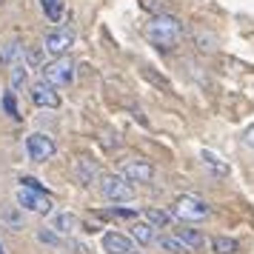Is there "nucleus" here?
Instances as JSON below:
<instances>
[{
	"instance_id": "nucleus-1",
	"label": "nucleus",
	"mask_w": 254,
	"mask_h": 254,
	"mask_svg": "<svg viewBox=\"0 0 254 254\" xmlns=\"http://www.w3.org/2000/svg\"><path fill=\"white\" fill-rule=\"evenodd\" d=\"M146 37H149L151 46L157 49H174L183 40V23L174 17V14H154L146 26Z\"/></svg>"
},
{
	"instance_id": "nucleus-2",
	"label": "nucleus",
	"mask_w": 254,
	"mask_h": 254,
	"mask_svg": "<svg viewBox=\"0 0 254 254\" xmlns=\"http://www.w3.org/2000/svg\"><path fill=\"white\" fill-rule=\"evenodd\" d=\"M100 191L109 203H128L134 200V183H128L123 174H103L100 177Z\"/></svg>"
},
{
	"instance_id": "nucleus-3",
	"label": "nucleus",
	"mask_w": 254,
	"mask_h": 254,
	"mask_svg": "<svg viewBox=\"0 0 254 254\" xmlns=\"http://www.w3.org/2000/svg\"><path fill=\"white\" fill-rule=\"evenodd\" d=\"M14 200H17V208H23V211H35V214H52V197L46 191H40V189H29V186H20L17 191H14Z\"/></svg>"
},
{
	"instance_id": "nucleus-4",
	"label": "nucleus",
	"mask_w": 254,
	"mask_h": 254,
	"mask_svg": "<svg viewBox=\"0 0 254 254\" xmlns=\"http://www.w3.org/2000/svg\"><path fill=\"white\" fill-rule=\"evenodd\" d=\"M174 214L180 220H189V223H197V220H206L211 214V208H208L206 200H200L197 194H180L174 200Z\"/></svg>"
},
{
	"instance_id": "nucleus-5",
	"label": "nucleus",
	"mask_w": 254,
	"mask_h": 254,
	"mask_svg": "<svg viewBox=\"0 0 254 254\" xmlns=\"http://www.w3.org/2000/svg\"><path fill=\"white\" fill-rule=\"evenodd\" d=\"M43 80L52 86H71L74 83V63L69 58H55L43 66Z\"/></svg>"
},
{
	"instance_id": "nucleus-6",
	"label": "nucleus",
	"mask_w": 254,
	"mask_h": 254,
	"mask_svg": "<svg viewBox=\"0 0 254 254\" xmlns=\"http://www.w3.org/2000/svg\"><path fill=\"white\" fill-rule=\"evenodd\" d=\"M55 151H58L55 140L49 137V134H43V131H35V134L26 137V154H29V160L46 163V160L55 157Z\"/></svg>"
},
{
	"instance_id": "nucleus-7",
	"label": "nucleus",
	"mask_w": 254,
	"mask_h": 254,
	"mask_svg": "<svg viewBox=\"0 0 254 254\" xmlns=\"http://www.w3.org/2000/svg\"><path fill=\"white\" fill-rule=\"evenodd\" d=\"M71 46H74V32L71 29H63V26L52 29L46 35V40H43V49H46L52 58H63Z\"/></svg>"
},
{
	"instance_id": "nucleus-8",
	"label": "nucleus",
	"mask_w": 254,
	"mask_h": 254,
	"mask_svg": "<svg viewBox=\"0 0 254 254\" xmlns=\"http://www.w3.org/2000/svg\"><path fill=\"white\" fill-rule=\"evenodd\" d=\"M29 97H32V103L40 106V109H58V106H60L58 86H52L49 80L32 83V86H29Z\"/></svg>"
},
{
	"instance_id": "nucleus-9",
	"label": "nucleus",
	"mask_w": 254,
	"mask_h": 254,
	"mask_svg": "<svg viewBox=\"0 0 254 254\" xmlns=\"http://www.w3.org/2000/svg\"><path fill=\"white\" fill-rule=\"evenodd\" d=\"M120 174L126 177L128 183H151L154 180V166L149 160H128Z\"/></svg>"
},
{
	"instance_id": "nucleus-10",
	"label": "nucleus",
	"mask_w": 254,
	"mask_h": 254,
	"mask_svg": "<svg viewBox=\"0 0 254 254\" xmlns=\"http://www.w3.org/2000/svg\"><path fill=\"white\" fill-rule=\"evenodd\" d=\"M74 177H77V183L80 186H94L97 180H100V166H97V160H92V157H77L74 160Z\"/></svg>"
},
{
	"instance_id": "nucleus-11",
	"label": "nucleus",
	"mask_w": 254,
	"mask_h": 254,
	"mask_svg": "<svg viewBox=\"0 0 254 254\" xmlns=\"http://www.w3.org/2000/svg\"><path fill=\"white\" fill-rule=\"evenodd\" d=\"M100 246H103L106 254H131L134 252L131 240H128L126 234H120V231H106L103 240H100Z\"/></svg>"
},
{
	"instance_id": "nucleus-12",
	"label": "nucleus",
	"mask_w": 254,
	"mask_h": 254,
	"mask_svg": "<svg viewBox=\"0 0 254 254\" xmlns=\"http://www.w3.org/2000/svg\"><path fill=\"white\" fill-rule=\"evenodd\" d=\"M200 160H203V166H206V169L214 174V177H229V163L223 160L220 154L203 149V151H200Z\"/></svg>"
},
{
	"instance_id": "nucleus-13",
	"label": "nucleus",
	"mask_w": 254,
	"mask_h": 254,
	"mask_svg": "<svg viewBox=\"0 0 254 254\" xmlns=\"http://www.w3.org/2000/svg\"><path fill=\"white\" fill-rule=\"evenodd\" d=\"M49 226L58 231V234H71V231L80 226V220H77V214H74V211H58V214L52 217V223H49Z\"/></svg>"
},
{
	"instance_id": "nucleus-14",
	"label": "nucleus",
	"mask_w": 254,
	"mask_h": 254,
	"mask_svg": "<svg viewBox=\"0 0 254 254\" xmlns=\"http://www.w3.org/2000/svg\"><path fill=\"white\" fill-rule=\"evenodd\" d=\"M9 83H12L14 92H20L26 83H29V66H26V60H14L12 66H9Z\"/></svg>"
},
{
	"instance_id": "nucleus-15",
	"label": "nucleus",
	"mask_w": 254,
	"mask_h": 254,
	"mask_svg": "<svg viewBox=\"0 0 254 254\" xmlns=\"http://www.w3.org/2000/svg\"><path fill=\"white\" fill-rule=\"evenodd\" d=\"M157 246H160L163 252H169V254H189V252H191V249L177 237V234H163L160 240H157Z\"/></svg>"
},
{
	"instance_id": "nucleus-16",
	"label": "nucleus",
	"mask_w": 254,
	"mask_h": 254,
	"mask_svg": "<svg viewBox=\"0 0 254 254\" xmlns=\"http://www.w3.org/2000/svg\"><path fill=\"white\" fill-rule=\"evenodd\" d=\"M131 237H134L140 246H149V243L157 240V237H154V226H151V223H146V220H140V223H134V226H131Z\"/></svg>"
},
{
	"instance_id": "nucleus-17",
	"label": "nucleus",
	"mask_w": 254,
	"mask_h": 254,
	"mask_svg": "<svg viewBox=\"0 0 254 254\" xmlns=\"http://www.w3.org/2000/svg\"><path fill=\"white\" fill-rule=\"evenodd\" d=\"M40 9H43L49 23H60L63 20V12H66L63 0H40Z\"/></svg>"
},
{
	"instance_id": "nucleus-18",
	"label": "nucleus",
	"mask_w": 254,
	"mask_h": 254,
	"mask_svg": "<svg viewBox=\"0 0 254 254\" xmlns=\"http://www.w3.org/2000/svg\"><path fill=\"white\" fill-rule=\"evenodd\" d=\"M143 220L151 223L154 229H163V226H169V223H172V214H169V211H163V208H143Z\"/></svg>"
},
{
	"instance_id": "nucleus-19",
	"label": "nucleus",
	"mask_w": 254,
	"mask_h": 254,
	"mask_svg": "<svg viewBox=\"0 0 254 254\" xmlns=\"http://www.w3.org/2000/svg\"><path fill=\"white\" fill-rule=\"evenodd\" d=\"M174 234H177V237H180V240H183L186 246L191 249V252H197V249H200V246L206 243V240H203V234H200L197 229H177Z\"/></svg>"
},
{
	"instance_id": "nucleus-20",
	"label": "nucleus",
	"mask_w": 254,
	"mask_h": 254,
	"mask_svg": "<svg viewBox=\"0 0 254 254\" xmlns=\"http://www.w3.org/2000/svg\"><path fill=\"white\" fill-rule=\"evenodd\" d=\"M211 249H214L217 254H237V252H240L237 240H231V237H223V234L211 240Z\"/></svg>"
},
{
	"instance_id": "nucleus-21",
	"label": "nucleus",
	"mask_w": 254,
	"mask_h": 254,
	"mask_svg": "<svg viewBox=\"0 0 254 254\" xmlns=\"http://www.w3.org/2000/svg\"><path fill=\"white\" fill-rule=\"evenodd\" d=\"M37 240L43 243V246H52V249H60L63 246V234H58V231L52 229H37Z\"/></svg>"
},
{
	"instance_id": "nucleus-22",
	"label": "nucleus",
	"mask_w": 254,
	"mask_h": 254,
	"mask_svg": "<svg viewBox=\"0 0 254 254\" xmlns=\"http://www.w3.org/2000/svg\"><path fill=\"white\" fill-rule=\"evenodd\" d=\"M97 217H109V220H134L137 211L134 208H106V211H97Z\"/></svg>"
},
{
	"instance_id": "nucleus-23",
	"label": "nucleus",
	"mask_w": 254,
	"mask_h": 254,
	"mask_svg": "<svg viewBox=\"0 0 254 254\" xmlns=\"http://www.w3.org/2000/svg\"><path fill=\"white\" fill-rule=\"evenodd\" d=\"M140 6L151 14H166L172 9V0H140Z\"/></svg>"
},
{
	"instance_id": "nucleus-24",
	"label": "nucleus",
	"mask_w": 254,
	"mask_h": 254,
	"mask_svg": "<svg viewBox=\"0 0 254 254\" xmlns=\"http://www.w3.org/2000/svg\"><path fill=\"white\" fill-rule=\"evenodd\" d=\"M3 220H6V226H9V229H14V231L23 226V217L17 214V208H9V211H3Z\"/></svg>"
},
{
	"instance_id": "nucleus-25",
	"label": "nucleus",
	"mask_w": 254,
	"mask_h": 254,
	"mask_svg": "<svg viewBox=\"0 0 254 254\" xmlns=\"http://www.w3.org/2000/svg\"><path fill=\"white\" fill-rule=\"evenodd\" d=\"M3 109H6V115L14 117V120L20 117V112H17V103H14V94H12V92H9V94H3Z\"/></svg>"
},
{
	"instance_id": "nucleus-26",
	"label": "nucleus",
	"mask_w": 254,
	"mask_h": 254,
	"mask_svg": "<svg viewBox=\"0 0 254 254\" xmlns=\"http://www.w3.org/2000/svg\"><path fill=\"white\" fill-rule=\"evenodd\" d=\"M243 143H246L249 149H254V123L246 128V131H243Z\"/></svg>"
},
{
	"instance_id": "nucleus-27",
	"label": "nucleus",
	"mask_w": 254,
	"mask_h": 254,
	"mask_svg": "<svg viewBox=\"0 0 254 254\" xmlns=\"http://www.w3.org/2000/svg\"><path fill=\"white\" fill-rule=\"evenodd\" d=\"M0 254H6V249H3V243H0Z\"/></svg>"
},
{
	"instance_id": "nucleus-28",
	"label": "nucleus",
	"mask_w": 254,
	"mask_h": 254,
	"mask_svg": "<svg viewBox=\"0 0 254 254\" xmlns=\"http://www.w3.org/2000/svg\"><path fill=\"white\" fill-rule=\"evenodd\" d=\"M0 3H3V0H0Z\"/></svg>"
}]
</instances>
